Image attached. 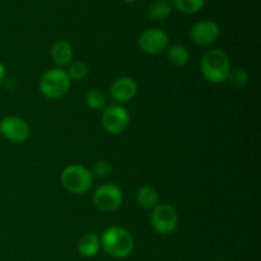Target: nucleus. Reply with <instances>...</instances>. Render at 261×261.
<instances>
[{
	"instance_id": "nucleus-7",
	"label": "nucleus",
	"mask_w": 261,
	"mask_h": 261,
	"mask_svg": "<svg viewBox=\"0 0 261 261\" xmlns=\"http://www.w3.org/2000/svg\"><path fill=\"white\" fill-rule=\"evenodd\" d=\"M150 224L154 232L160 234H170L176 231L178 226V214L172 205L158 204L152 209Z\"/></svg>"
},
{
	"instance_id": "nucleus-16",
	"label": "nucleus",
	"mask_w": 261,
	"mask_h": 261,
	"mask_svg": "<svg viewBox=\"0 0 261 261\" xmlns=\"http://www.w3.org/2000/svg\"><path fill=\"white\" fill-rule=\"evenodd\" d=\"M171 13H172V4L167 0H155L150 4L148 10V14L153 20H166Z\"/></svg>"
},
{
	"instance_id": "nucleus-13",
	"label": "nucleus",
	"mask_w": 261,
	"mask_h": 261,
	"mask_svg": "<svg viewBox=\"0 0 261 261\" xmlns=\"http://www.w3.org/2000/svg\"><path fill=\"white\" fill-rule=\"evenodd\" d=\"M101 250L99 237L94 232H88L83 234L78 242V252L83 257H94Z\"/></svg>"
},
{
	"instance_id": "nucleus-3",
	"label": "nucleus",
	"mask_w": 261,
	"mask_h": 261,
	"mask_svg": "<svg viewBox=\"0 0 261 261\" xmlns=\"http://www.w3.org/2000/svg\"><path fill=\"white\" fill-rule=\"evenodd\" d=\"M71 81L66 70L61 68H53L45 71L38 82L41 94L47 99H60L69 93Z\"/></svg>"
},
{
	"instance_id": "nucleus-2",
	"label": "nucleus",
	"mask_w": 261,
	"mask_h": 261,
	"mask_svg": "<svg viewBox=\"0 0 261 261\" xmlns=\"http://www.w3.org/2000/svg\"><path fill=\"white\" fill-rule=\"evenodd\" d=\"M200 70L204 78L209 83H224V82H227L232 70L228 55L219 48L206 51L201 58Z\"/></svg>"
},
{
	"instance_id": "nucleus-22",
	"label": "nucleus",
	"mask_w": 261,
	"mask_h": 261,
	"mask_svg": "<svg viewBox=\"0 0 261 261\" xmlns=\"http://www.w3.org/2000/svg\"><path fill=\"white\" fill-rule=\"evenodd\" d=\"M5 76H7V69H5L4 64L0 63V84H2L3 82H4Z\"/></svg>"
},
{
	"instance_id": "nucleus-1",
	"label": "nucleus",
	"mask_w": 261,
	"mask_h": 261,
	"mask_svg": "<svg viewBox=\"0 0 261 261\" xmlns=\"http://www.w3.org/2000/svg\"><path fill=\"white\" fill-rule=\"evenodd\" d=\"M99 242L101 249L115 259H125L134 250V237L130 231L120 226H111L105 229Z\"/></svg>"
},
{
	"instance_id": "nucleus-11",
	"label": "nucleus",
	"mask_w": 261,
	"mask_h": 261,
	"mask_svg": "<svg viewBox=\"0 0 261 261\" xmlns=\"http://www.w3.org/2000/svg\"><path fill=\"white\" fill-rule=\"evenodd\" d=\"M138 83L130 76H120L110 87V97L116 105H125L135 98Z\"/></svg>"
},
{
	"instance_id": "nucleus-23",
	"label": "nucleus",
	"mask_w": 261,
	"mask_h": 261,
	"mask_svg": "<svg viewBox=\"0 0 261 261\" xmlns=\"http://www.w3.org/2000/svg\"><path fill=\"white\" fill-rule=\"evenodd\" d=\"M124 2H126V3H135V2H137V0H124Z\"/></svg>"
},
{
	"instance_id": "nucleus-10",
	"label": "nucleus",
	"mask_w": 261,
	"mask_h": 261,
	"mask_svg": "<svg viewBox=\"0 0 261 261\" xmlns=\"http://www.w3.org/2000/svg\"><path fill=\"white\" fill-rule=\"evenodd\" d=\"M219 36H221V28L214 20H199L190 30L191 41L200 47H208L213 45L214 42H217Z\"/></svg>"
},
{
	"instance_id": "nucleus-18",
	"label": "nucleus",
	"mask_w": 261,
	"mask_h": 261,
	"mask_svg": "<svg viewBox=\"0 0 261 261\" xmlns=\"http://www.w3.org/2000/svg\"><path fill=\"white\" fill-rule=\"evenodd\" d=\"M172 8L184 14H194L200 12L205 5V0H172Z\"/></svg>"
},
{
	"instance_id": "nucleus-6",
	"label": "nucleus",
	"mask_w": 261,
	"mask_h": 261,
	"mask_svg": "<svg viewBox=\"0 0 261 261\" xmlns=\"http://www.w3.org/2000/svg\"><path fill=\"white\" fill-rule=\"evenodd\" d=\"M97 209L105 213L117 211L124 201L122 190L115 184H102L94 190L92 196Z\"/></svg>"
},
{
	"instance_id": "nucleus-14",
	"label": "nucleus",
	"mask_w": 261,
	"mask_h": 261,
	"mask_svg": "<svg viewBox=\"0 0 261 261\" xmlns=\"http://www.w3.org/2000/svg\"><path fill=\"white\" fill-rule=\"evenodd\" d=\"M137 203L144 209H154L160 204V194L152 186H142L137 191Z\"/></svg>"
},
{
	"instance_id": "nucleus-5",
	"label": "nucleus",
	"mask_w": 261,
	"mask_h": 261,
	"mask_svg": "<svg viewBox=\"0 0 261 261\" xmlns=\"http://www.w3.org/2000/svg\"><path fill=\"white\" fill-rule=\"evenodd\" d=\"M101 124L109 134L120 135L129 127L130 115L121 105H110L102 110Z\"/></svg>"
},
{
	"instance_id": "nucleus-21",
	"label": "nucleus",
	"mask_w": 261,
	"mask_h": 261,
	"mask_svg": "<svg viewBox=\"0 0 261 261\" xmlns=\"http://www.w3.org/2000/svg\"><path fill=\"white\" fill-rule=\"evenodd\" d=\"M111 171H112V166L109 161H98V162L93 166L91 173L92 176H93V178L94 177L105 178L111 173Z\"/></svg>"
},
{
	"instance_id": "nucleus-19",
	"label": "nucleus",
	"mask_w": 261,
	"mask_h": 261,
	"mask_svg": "<svg viewBox=\"0 0 261 261\" xmlns=\"http://www.w3.org/2000/svg\"><path fill=\"white\" fill-rule=\"evenodd\" d=\"M66 73H68L69 78H70L71 82L73 81L81 82L88 75L89 68L84 61L75 60V61H71V63L69 64V68L68 70H66Z\"/></svg>"
},
{
	"instance_id": "nucleus-20",
	"label": "nucleus",
	"mask_w": 261,
	"mask_h": 261,
	"mask_svg": "<svg viewBox=\"0 0 261 261\" xmlns=\"http://www.w3.org/2000/svg\"><path fill=\"white\" fill-rule=\"evenodd\" d=\"M227 82H229L231 86L234 87V88L241 89L249 84V74H247V71L244 70V69H233V70H231V73H229Z\"/></svg>"
},
{
	"instance_id": "nucleus-12",
	"label": "nucleus",
	"mask_w": 261,
	"mask_h": 261,
	"mask_svg": "<svg viewBox=\"0 0 261 261\" xmlns=\"http://www.w3.org/2000/svg\"><path fill=\"white\" fill-rule=\"evenodd\" d=\"M50 55L51 60L56 65V68L63 69L64 66H69V64L73 61L74 51L68 41L58 40L51 46Z\"/></svg>"
},
{
	"instance_id": "nucleus-8",
	"label": "nucleus",
	"mask_w": 261,
	"mask_h": 261,
	"mask_svg": "<svg viewBox=\"0 0 261 261\" xmlns=\"http://www.w3.org/2000/svg\"><path fill=\"white\" fill-rule=\"evenodd\" d=\"M31 127L19 116H5L0 120V135L15 144H22L30 138Z\"/></svg>"
},
{
	"instance_id": "nucleus-4",
	"label": "nucleus",
	"mask_w": 261,
	"mask_h": 261,
	"mask_svg": "<svg viewBox=\"0 0 261 261\" xmlns=\"http://www.w3.org/2000/svg\"><path fill=\"white\" fill-rule=\"evenodd\" d=\"M93 176L91 171L81 165H69L61 171L60 182L68 193L73 195H83L93 186Z\"/></svg>"
},
{
	"instance_id": "nucleus-15",
	"label": "nucleus",
	"mask_w": 261,
	"mask_h": 261,
	"mask_svg": "<svg viewBox=\"0 0 261 261\" xmlns=\"http://www.w3.org/2000/svg\"><path fill=\"white\" fill-rule=\"evenodd\" d=\"M167 58L170 63L175 66H185L190 61V51L186 46L181 43H176L168 48Z\"/></svg>"
},
{
	"instance_id": "nucleus-9",
	"label": "nucleus",
	"mask_w": 261,
	"mask_h": 261,
	"mask_svg": "<svg viewBox=\"0 0 261 261\" xmlns=\"http://www.w3.org/2000/svg\"><path fill=\"white\" fill-rule=\"evenodd\" d=\"M168 43H170V38H168L167 33L160 28L145 30L138 40L140 50L152 56L160 55L163 51L167 50Z\"/></svg>"
},
{
	"instance_id": "nucleus-17",
	"label": "nucleus",
	"mask_w": 261,
	"mask_h": 261,
	"mask_svg": "<svg viewBox=\"0 0 261 261\" xmlns=\"http://www.w3.org/2000/svg\"><path fill=\"white\" fill-rule=\"evenodd\" d=\"M86 105L94 111H102L107 106V98L101 89L92 88L89 89L84 97Z\"/></svg>"
}]
</instances>
